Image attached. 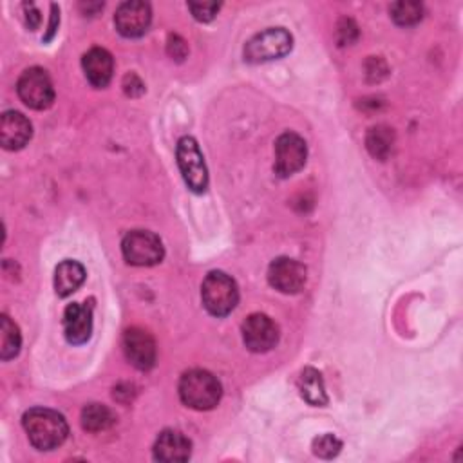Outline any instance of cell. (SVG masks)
<instances>
[{
    "label": "cell",
    "mask_w": 463,
    "mask_h": 463,
    "mask_svg": "<svg viewBox=\"0 0 463 463\" xmlns=\"http://www.w3.org/2000/svg\"><path fill=\"white\" fill-rule=\"evenodd\" d=\"M297 387L300 396L315 407H324L327 403V392H326V385H324V378L322 374L313 369V367H306L300 371L298 380H297Z\"/></svg>",
    "instance_id": "obj_18"
},
{
    "label": "cell",
    "mask_w": 463,
    "mask_h": 463,
    "mask_svg": "<svg viewBox=\"0 0 463 463\" xmlns=\"http://www.w3.org/2000/svg\"><path fill=\"white\" fill-rule=\"evenodd\" d=\"M307 279L306 266L289 257L275 259L268 268V282L280 293L295 295L298 293Z\"/></svg>",
    "instance_id": "obj_9"
},
{
    "label": "cell",
    "mask_w": 463,
    "mask_h": 463,
    "mask_svg": "<svg viewBox=\"0 0 463 463\" xmlns=\"http://www.w3.org/2000/svg\"><path fill=\"white\" fill-rule=\"evenodd\" d=\"M33 136L31 121L18 110H7L0 118V145L5 150L24 148Z\"/></svg>",
    "instance_id": "obj_14"
},
{
    "label": "cell",
    "mask_w": 463,
    "mask_h": 463,
    "mask_svg": "<svg viewBox=\"0 0 463 463\" xmlns=\"http://www.w3.org/2000/svg\"><path fill=\"white\" fill-rule=\"evenodd\" d=\"M63 333L69 344L80 345L90 338L92 333V304L72 302L63 311Z\"/></svg>",
    "instance_id": "obj_13"
},
{
    "label": "cell",
    "mask_w": 463,
    "mask_h": 463,
    "mask_svg": "<svg viewBox=\"0 0 463 463\" xmlns=\"http://www.w3.org/2000/svg\"><path fill=\"white\" fill-rule=\"evenodd\" d=\"M85 280V268L78 260L65 259L54 269V289L56 295L65 298L72 295Z\"/></svg>",
    "instance_id": "obj_17"
},
{
    "label": "cell",
    "mask_w": 463,
    "mask_h": 463,
    "mask_svg": "<svg viewBox=\"0 0 463 463\" xmlns=\"http://www.w3.org/2000/svg\"><path fill=\"white\" fill-rule=\"evenodd\" d=\"M81 67H83L87 81L96 89H103L109 85V81L112 78L114 60L107 49L92 47L83 54Z\"/></svg>",
    "instance_id": "obj_16"
},
{
    "label": "cell",
    "mask_w": 463,
    "mask_h": 463,
    "mask_svg": "<svg viewBox=\"0 0 463 463\" xmlns=\"http://www.w3.org/2000/svg\"><path fill=\"white\" fill-rule=\"evenodd\" d=\"M365 146L374 159L385 161L394 146V132L387 125H374L365 136Z\"/></svg>",
    "instance_id": "obj_19"
},
{
    "label": "cell",
    "mask_w": 463,
    "mask_h": 463,
    "mask_svg": "<svg viewBox=\"0 0 463 463\" xmlns=\"http://www.w3.org/2000/svg\"><path fill=\"white\" fill-rule=\"evenodd\" d=\"M201 300L204 309L213 317H226L239 302V288L224 271H210L201 284Z\"/></svg>",
    "instance_id": "obj_3"
},
{
    "label": "cell",
    "mask_w": 463,
    "mask_h": 463,
    "mask_svg": "<svg viewBox=\"0 0 463 463\" xmlns=\"http://www.w3.org/2000/svg\"><path fill=\"white\" fill-rule=\"evenodd\" d=\"M244 345L253 353H266L279 342L277 324L264 313H253L242 322Z\"/></svg>",
    "instance_id": "obj_10"
},
{
    "label": "cell",
    "mask_w": 463,
    "mask_h": 463,
    "mask_svg": "<svg viewBox=\"0 0 463 463\" xmlns=\"http://www.w3.org/2000/svg\"><path fill=\"white\" fill-rule=\"evenodd\" d=\"M192 454V441L179 430L166 429L163 430L154 443V459L174 463L186 461Z\"/></svg>",
    "instance_id": "obj_15"
},
{
    "label": "cell",
    "mask_w": 463,
    "mask_h": 463,
    "mask_svg": "<svg viewBox=\"0 0 463 463\" xmlns=\"http://www.w3.org/2000/svg\"><path fill=\"white\" fill-rule=\"evenodd\" d=\"M16 92L24 105L34 110H45L54 101V87L52 81L42 67L25 69L16 83Z\"/></svg>",
    "instance_id": "obj_7"
},
{
    "label": "cell",
    "mask_w": 463,
    "mask_h": 463,
    "mask_svg": "<svg viewBox=\"0 0 463 463\" xmlns=\"http://www.w3.org/2000/svg\"><path fill=\"white\" fill-rule=\"evenodd\" d=\"M24 11H25V24L31 31H34L40 22H42V16H40V11L36 9L34 4H24Z\"/></svg>",
    "instance_id": "obj_29"
},
{
    "label": "cell",
    "mask_w": 463,
    "mask_h": 463,
    "mask_svg": "<svg viewBox=\"0 0 463 463\" xmlns=\"http://www.w3.org/2000/svg\"><path fill=\"white\" fill-rule=\"evenodd\" d=\"M221 4L217 2H190L188 9L192 11V16L197 22H210L217 14Z\"/></svg>",
    "instance_id": "obj_24"
},
{
    "label": "cell",
    "mask_w": 463,
    "mask_h": 463,
    "mask_svg": "<svg viewBox=\"0 0 463 463\" xmlns=\"http://www.w3.org/2000/svg\"><path fill=\"white\" fill-rule=\"evenodd\" d=\"M58 24H60V9H58L56 4H51V22H49V33L43 38L45 42H49L54 36V33L58 29Z\"/></svg>",
    "instance_id": "obj_30"
},
{
    "label": "cell",
    "mask_w": 463,
    "mask_h": 463,
    "mask_svg": "<svg viewBox=\"0 0 463 463\" xmlns=\"http://www.w3.org/2000/svg\"><path fill=\"white\" fill-rule=\"evenodd\" d=\"M365 71H367L365 74L369 76L371 81H380V80L387 74V67H385L383 60L378 58V56H371V58L367 60Z\"/></svg>",
    "instance_id": "obj_26"
},
{
    "label": "cell",
    "mask_w": 463,
    "mask_h": 463,
    "mask_svg": "<svg viewBox=\"0 0 463 463\" xmlns=\"http://www.w3.org/2000/svg\"><path fill=\"white\" fill-rule=\"evenodd\" d=\"M342 449V441L335 436V434H322V436H317L313 439V452L315 456L318 458H324V459H331L335 458Z\"/></svg>",
    "instance_id": "obj_23"
},
{
    "label": "cell",
    "mask_w": 463,
    "mask_h": 463,
    "mask_svg": "<svg viewBox=\"0 0 463 463\" xmlns=\"http://www.w3.org/2000/svg\"><path fill=\"white\" fill-rule=\"evenodd\" d=\"M114 420L112 411L103 403H89L81 409V427L89 432L107 430Z\"/></svg>",
    "instance_id": "obj_20"
},
{
    "label": "cell",
    "mask_w": 463,
    "mask_h": 463,
    "mask_svg": "<svg viewBox=\"0 0 463 463\" xmlns=\"http://www.w3.org/2000/svg\"><path fill=\"white\" fill-rule=\"evenodd\" d=\"M307 157L306 141L295 132H284L275 141V174L289 177L297 174Z\"/></svg>",
    "instance_id": "obj_8"
},
{
    "label": "cell",
    "mask_w": 463,
    "mask_h": 463,
    "mask_svg": "<svg viewBox=\"0 0 463 463\" xmlns=\"http://www.w3.org/2000/svg\"><path fill=\"white\" fill-rule=\"evenodd\" d=\"M166 51H168V54L172 56V58H175V60H183L184 56H186V52H188V47H186V43H184V40L183 38H179V36H170L168 38V43H166Z\"/></svg>",
    "instance_id": "obj_28"
},
{
    "label": "cell",
    "mask_w": 463,
    "mask_h": 463,
    "mask_svg": "<svg viewBox=\"0 0 463 463\" xmlns=\"http://www.w3.org/2000/svg\"><path fill=\"white\" fill-rule=\"evenodd\" d=\"M123 90H125L127 96L136 98V96H141V94H143L145 85H143V81H141L134 72H130V74H127V76L123 78Z\"/></svg>",
    "instance_id": "obj_27"
},
{
    "label": "cell",
    "mask_w": 463,
    "mask_h": 463,
    "mask_svg": "<svg viewBox=\"0 0 463 463\" xmlns=\"http://www.w3.org/2000/svg\"><path fill=\"white\" fill-rule=\"evenodd\" d=\"M24 430L29 443L38 450L58 449L69 434V425L58 411L45 407H33L22 416Z\"/></svg>",
    "instance_id": "obj_1"
},
{
    "label": "cell",
    "mask_w": 463,
    "mask_h": 463,
    "mask_svg": "<svg viewBox=\"0 0 463 463\" xmlns=\"http://www.w3.org/2000/svg\"><path fill=\"white\" fill-rule=\"evenodd\" d=\"M389 13L396 25L411 27V25H416L423 18V5L420 2L402 0V2L391 4Z\"/></svg>",
    "instance_id": "obj_22"
},
{
    "label": "cell",
    "mask_w": 463,
    "mask_h": 463,
    "mask_svg": "<svg viewBox=\"0 0 463 463\" xmlns=\"http://www.w3.org/2000/svg\"><path fill=\"white\" fill-rule=\"evenodd\" d=\"M293 47V38L284 27H268L251 36L244 45L248 63H264L286 56Z\"/></svg>",
    "instance_id": "obj_4"
},
{
    "label": "cell",
    "mask_w": 463,
    "mask_h": 463,
    "mask_svg": "<svg viewBox=\"0 0 463 463\" xmlns=\"http://www.w3.org/2000/svg\"><path fill=\"white\" fill-rule=\"evenodd\" d=\"M358 38V27L351 18H342L336 24V40L340 45H349Z\"/></svg>",
    "instance_id": "obj_25"
},
{
    "label": "cell",
    "mask_w": 463,
    "mask_h": 463,
    "mask_svg": "<svg viewBox=\"0 0 463 463\" xmlns=\"http://www.w3.org/2000/svg\"><path fill=\"white\" fill-rule=\"evenodd\" d=\"M22 345V335L18 326L7 317H0V358L4 362L14 358Z\"/></svg>",
    "instance_id": "obj_21"
},
{
    "label": "cell",
    "mask_w": 463,
    "mask_h": 463,
    "mask_svg": "<svg viewBox=\"0 0 463 463\" xmlns=\"http://www.w3.org/2000/svg\"><path fill=\"white\" fill-rule=\"evenodd\" d=\"M177 389L181 402L195 411L213 409L222 394V387L217 376L204 369H190L183 373Z\"/></svg>",
    "instance_id": "obj_2"
},
{
    "label": "cell",
    "mask_w": 463,
    "mask_h": 463,
    "mask_svg": "<svg viewBox=\"0 0 463 463\" xmlns=\"http://www.w3.org/2000/svg\"><path fill=\"white\" fill-rule=\"evenodd\" d=\"M127 360L139 371H148L156 364V342L143 327H130L123 336Z\"/></svg>",
    "instance_id": "obj_12"
},
{
    "label": "cell",
    "mask_w": 463,
    "mask_h": 463,
    "mask_svg": "<svg viewBox=\"0 0 463 463\" xmlns=\"http://www.w3.org/2000/svg\"><path fill=\"white\" fill-rule=\"evenodd\" d=\"M175 156L186 186L195 194H203L208 186V170L197 141L192 136H183L177 141Z\"/></svg>",
    "instance_id": "obj_5"
},
{
    "label": "cell",
    "mask_w": 463,
    "mask_h": 463,
    "mask_svg": "<svg viewBox=\"0 0 463 463\" xmlns=\"http://www.w3.org/2000/svg\"><path fill=\"white\" fill-rule=\"evenodd\" d=\"M152 22L150 4L141 0H128L119 4L114 14L116 29L125 38H137L146 33Z\"/></svg>",
    "instance_id": "obj_11"
},
{
    "label": "cell",
    "mask_w": 463,
    "mask_h": 463,
    "mask_svg": "<svg viewBox=\"0 0 463 463\" xmlns=\"http://www.w3.org/2000/svg\"><path fill=\"white\" fill-rule=\"evenodd\" d=\"M121 253L132 266H154L163 260L165 248L154 232L132 230L121 241Z\"/></svg>",
    "instance_id": "obj_6"
}]
</instances>
